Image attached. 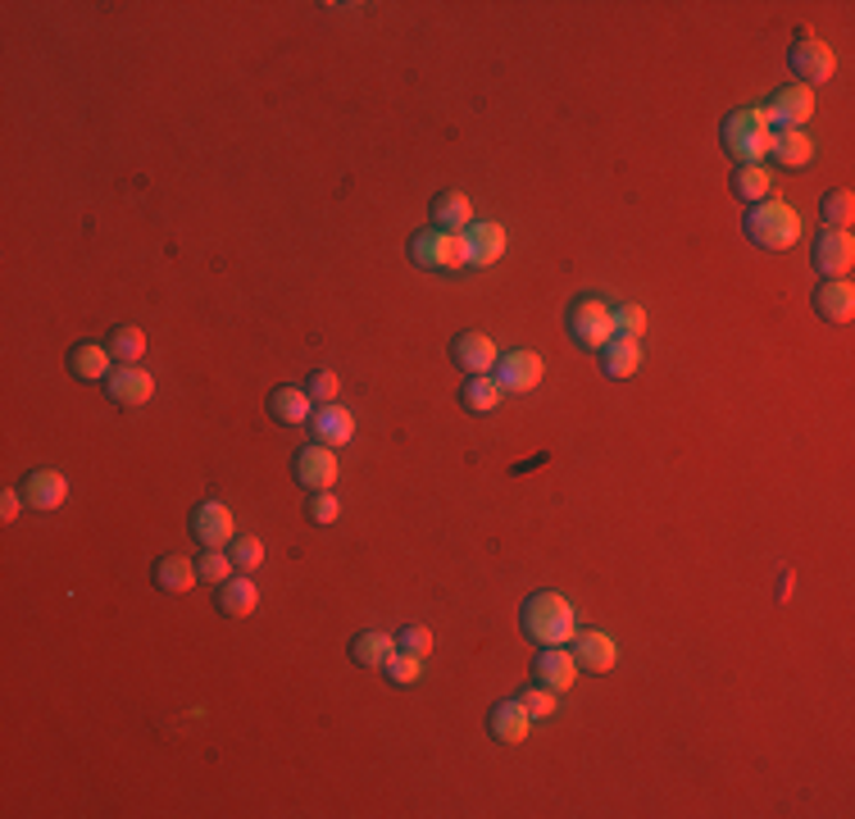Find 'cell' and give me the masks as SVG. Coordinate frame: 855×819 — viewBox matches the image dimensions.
Listing matches in <instances>:
<instances>
[{"mask_svg": "<svg viewBox=\"0 0 855 819\" xmlns=\"http://www.w3.org/2000/svg\"><path fill=\"white\" fill-rule=\"evenodd\" d=\"M519 629H524V638L537 642V647H564L579 633V615H574V606H569V597L546 588V592H533L524 606H519Z\"/></svg>", "mask_w": 855, "mask_h": 819, "instance_id": "cell-1", "label": "cell"}, {"mask_svg": "<svg viewBox=\"0 0 855 819\" xmlns=\"http://www.w3.org/2000/svg\"><path fill=\"white\" fill-rule=\"evenodd\" d=\"M770 137H774V128H770V119H765V110H760V106L733 110V114L724 119V128H720L724 151H728L737 164H760V160H765V156H770Z\"/></svg>", "mask_w": 855, "mask_h": 819, "instance_id": "cell-2", "label": "cell"}, {"mask_svg": "<svg viewBox=\"0 0 855 819\" xmlns=\"http://www.w3.org/2000/svg\"><path fill=\"white\" fill-rule=\"evenodd\" d=\"M801 228H805L801 214L783 201H760L746 214V237L760 251H792L801 242Z\"/></svg>", "mask_w": 855, "mask_h": 819, "instance_id": "cell-3", "label": "cell"}, {"mask_svg": "<svg viewBox=\"0 0 855 819\" xmlns=\"http://www.w3.org/2000/svg\"><path fill=\"white\" fill-rule=\"evenodd\" d=\"M564 328H569V337L583 347V351H596L601 356V347L614 337V306L605 301V297H592V292H583L579 301H569V310H564Z\"/></svg>", "mask_w": 855, "mask_h": 819, "instance_id": "cell-4", "label": "cell"}, {"mask_svg": "<svg viewBox=\"0 0 855 819\" xmlns=\"http://www.w3.org/2000/svg\"><path fill=\"white\" fill-rule=\"evenodd\" d=\"M405 256H410L414 269H428V273H451V269H460V242H455L451 232H442V228H419V232L410 237Z\"/></svg>", "mask_w": 855, "mask_h": 819, "instance_id": "cell-5", "label": "cell"}, {"mask_svg": "<svg viewBox=\"0 0 855 819\" xmlns=\"http://www.w3.org/2000/svg\"><path fill=\"white\" fill-rule=\"evenodd\" d=\"M787 64H792V73H796V82L801 87H819V82H833V73H837V56H833V46L828 41H819V37H811L805 32L792 51H787Z\"/></svg>", "mask_w": 855, "mask_h": 819, "instance_id": "cell-6", "label": "cell"}, {"mask_svg": "<svg viewBox=\"0 0 855 819\" xmlns=\"http://www.w3.org/2000/svg\"><path fill=\"white\" fill-rule=\"evenodd\" d=\"M455 242H460V264H469V269H487V264H496V260L505 256V242H510V237H505L501 223H479V219H473V223L455 237Z\"/></svg>", "mask_w": 855, "mask_h": 819, "instance_id": "cell-7", "label": "cell"}, {"mask_svg": "<svg viewBox=\"0 0 855 819\" xmlns=\"http://www.w3.org/2000/svg\"><path fill=\"white\" fill-rule=\"evenodd\" d=\"M811 264L824 273V278H846L851 264H855V237L851 228H824L811 247Z\"/></svg>", "mask_w": 855, "mask_h": 819, "instance_id": "cell-8", "label": "cell"}, {"mask_svg": "<svg viewBox=\"0 0 855 819\" xmlns=\"http://www.w3.org/2000/svg\"><path fill=\"white\" fill-rule=\"evenodd\" d=\"M765 119H770V128H801L805 119L815 114V91L811 87H801V82H792V87H778L765 106Z\"/></svg>", "mask_w": 855, "mask_h": 819, "instance_id": "cell-9", "label": "cell"}, {"mask_svg": "<svg viewBox=\"0 0 855 819\" xmlns=\"http://www.w3.org/2000/svg\"><path fill=\"white\" fill-rule=\"evenodd\" d=\"M451 360H455V369L460 373H492L496 369V360H501V351H496V342L487 332H479V328H469V332H460V337H451Z\"/></svg>", "mask_w": 855, "mask_h": 819, "instance_id": "cell-10", "label": "cell"}, {"mask_svg": "<svg viewBox=\"0 0 855 819\" xmlns=\"http://www.w3.org/2000/svg\"><path fill=\"white\" fill-rule=\"evenodd\" d=\"M105 397L123 410H141L151 397H155V378L141 369V364H119L110 378H105Z\"/></svg>", "mask_w": 855, "mask_h": 819, "instance_id": "cell-11", "label": "cell"}, {"mask_svg": "<svg viewBox=\"0 0 855 819\" xmlns=\"http://www.w3.org/2000/svg\"><path fill=\"white\" fill-rule=\"evenodd\" d=\"M292 473L305 492H332V483H338V456H332V447H319V442L301 447L292 460Z\"/></svg>", "mask_w": 855, "mask_h": 819, "instance_id": "cell-12", "label": "cell"}, {"mask_svg": "<svg viewBox=\"0 0 855 819\" xmlns=\"http://www.w3.org/2000/svg\"><path fill=\"white\" fill-rule=\"evenodd\" d=\"M579 673H583V669H579L574 651H564V647H542V651H537V660H533V683L551 688L555 697L574 688Z\"/></svg>", "mask_w": 855, "mask_h": 819, "instance_id": "cell-13", "label": "cell"}, {"mask_svg": "<svg viewBox=\"0 0 855 819\" xmlns=\"http://www.w3.org/2000/svg\"><path fill=\"white\" fill-rule=\"evenodd\" d=\"M192 538L201 542V551H205V547H228V542L237 538L232 510H228L223 501H201V506L192 510Z\"/></svg>", "mask_w": 855, "mask_h": 819, "instance_id": "cell-14", "label": "cell"}, {"mask_svg": "<svg viewBox=\"0 0 855 819\" xmlns=\"http://www.w3.org/2000/svg\"><path fill=\"white\" fill-rule=\"evenodd\" d=\"M496 382H501V392H533L537 382H542V373H546V364H542V356L537 351H505L501 360H496Z\"/></svg>", "mask_w": 855, "mask_h": 819, "instance_id": "cell-15", "label": "cell"}, {"mask_svg": "<svg viewBox=\"0 0 855 819\" xmlns=\"http://www.w3.org/2000/svg\"><path fill=\"white\" fill-rule=\"evenodd\" d=\"M23 501H28V510H60L64 501H69V478L60 473V469H32L28 478H23Z\"/></svg>", "mask_w": 855, "mask_h": 819, "instance_id": "cell-16", "label": "cell"}, {"mask_svg": "<svg viewBox=\"0 0 855 819\" xmlns=\"http://www.w3.org/2000/svg\"><path fill=\"white\" fill-rule=\"evenodd\" d=\"M529 729H533V715L524 710V701H519V697L496 701V706L487 710V733H492L496 742H505V747H519V742L529 738Z\"/></svg>", "mask_w": 855, "mask_h": 819, "instance_id": "cell-17", "label": "cell"}, {"mask_svg": "<svg viewBox=\"0 0 855 819\" xmlns=\"http://www.w3.org/2000/svg\"><path fill=\"white\" fill-rule=\"evenodd\" d=\"M815 314L824 323H851L855 319V287L851 278H824L815 292Z\"/></svg>", "mask_w": 855, "mask_h": 819, "instance_id": "cell-18", "label": "cell"}, {"mask_svg": "<svg viewBox=\"0 0 855 819\" xmlns=\"http://www.w3.org/2000/svg\"><path fill=\"white\" fill-rule=\"evenodd\" d=\"M574 660H579V669H587V673H610L614 665H620V647H614L610 633L583 629V633H574Z\"/></svg>", "mask_w": 855, "mask_h": 819, "instance_id": "cell-19", "label": "cell"}, {"mask_svg": "<svg viewBox=\"0 0 855 819\" xmlns=\"http://www.w3.org/2000/svg\"><path fill=\"white\" fill-rule=\"evenodd\" d=\"M310 428H314V442H319V447H346V442L355 438V415L342 410L338 401H332V406H314Z\"/></svg>", "mask_w": 855, "mask_h": 819, "instance_id": "cell-20", "label": "cell"}, {"mask_svg": "<svg viewBox=\"0 0 855 819\" xmlns=\"http://www.w3.org/2000/svg\"><path fill=\"white\" fill-rule=\"evenodd\" d=\"M601 364H605L610 378H633L637 364H642V337H633V332H614L610 342L601 347Z\"/></svg>", "mask_w": 855, "mask_h": 819, "instance_id": "cell-21", "label": "cell"}, {"mask_svg": "<svg viewBox=\"0 0 855 819\" xmlns=\"http://www.w3.org/2000/svg\"><path fill=\"white\" fill-rule=\"evenodd\" d=\"M110 360H114L110 347H101V342H78V347L69 351V373H73L78 382H105V378L114 373Z\"/></svg>", "mask_w": 855, "mask_h": 819, "instance_id": "cell-22", "label": "cell"}, {"mask_svg": "<svg viewBox=\"0 0 855 819\" xmlns=\"http://www.w3.org/2000/svg\"><path fill=\"white\" fill-rule=\"evenodd\" d=\"M770 156L783 164V169H805L815 160V141L805 137L801 128H774L770 137Z\"/></svg>", "mask_w": 855, "mask_h": 819, "instance_id": "cell-23", "label": "cell"}, {"mask_svg": "<svg viewBox=\"0 0 855 819\" xmlns=\"http://www.w3.org/2000/svg\"><path fill=\"white\" fill-rule=\"evenodd\" d=\"M151 578H155V588H160V592L182 597V592H192V588H197V578H201V573H197V565H192V560L173 551V556H160V560H155Z\"/></svg>", "mask_w": 855, "mask_h": 819, "instance_id": "cell-24", "label": "cell"}, {"mask_svg": "<svg viewBox=\"0 0 855 819\" xmlns=\"http://www.w3.org/2000/svg\"><path fill=\"white\" fill-rule=\"evenodd\" d=\"M255 606H260V588L251 583V573H232L228 583H219V610L228 619H247L255 615Z\"/></svg>", "mask_w": 855, "mask_h": 819, "instance_id": "cell-25", "label": "cell"}, {"mask_svg": "<svg viewBox=\"0 0 855 819\" xmlns=\"http://www.w3.org/2000/svg\"><path fill=\"white\" fill-rule=\"evenodd\" d=\"M269 415H273L278 423L296 428V423H310L314 401H310L305 388H273V392H269Z\"/></svg>", "mask_w": 855, "mask_h": 819, "instance_id": "cell-26", "label": "cell"}, {"mask_svg": "<svg viewBox=\"0 0 855 819\" xmlns=\"http://www.w3.org/2000/svg\"><path fill=\"white\" fill-rule=\"evenodd\" d=\"M501 382H496V373H473V378H464V388H460V401H464V410L469 415H492V410H501Z\"/></svg>", "mask_w": 855, "mask_h": 819, "instance_id": "cell-27", "label": "cell"}, {"mask_svg": "<svg viewBox=\"0 0 855 819\" xmlns=\"http://www.w3.org/2000/svg\"><path fill=\"white\" fill-rule=\"evenodd\" d=\"M469 223H473V201L464 197V191H442V197L433 201V228L460 237Z\"/></svg>", "mask_w": 855, "mask_h": 819, "instance_id": "cell-28", "label": "cell"}, {"mask_svg": "<svg viewBox=\"0 0 855 819\" xmlns=\"http://www.w3.org/2000/svg\"><path fill=\"white\" fill-rule=\"evenodd\" d=\"M770 191H774V178L765 164H737L733 169V197H742L746 206L770 201Z\"/></svg>", "mask_w": 855, "mask_h": 819, "instance_id": "cell-29", "label": "cell"}, {"mask_svg": "<svg viewBox=\"0 0 855 819\" xmlns=\"http://www.w3.org/2000/svg\"><path fill=\"white\" fill-rule=\"evenodd\" d=\"M392 656H396V642H392V633H378V629H369V633H360V638L351 642V660H355L360 669H383Z\"/></svg>", "mask_w": 855, "mask_h": 819, "instance_id": "cell-30", "label": "cell"}, {"mask_svg": "<svg viewBox=\"0 0 855 819\" xmlns=\"http://www.w3.org/2000/svg\"><path fill=\"white\" fill-rule=\"evenodd\" d=\"M110 356L123 360V364H141V356H147V332H141L137 323H119L110 332Z\"/></svg>", "mask_w": 855, "mask_h": 819, "instance_id": "cell-31", "label": "cell"}, {"mask_svg": "<svg viewBox=\"0 0 855 819\" xmlns=\"http://www.w3.org/2000/svg\"><path fill=\"white\" fill-rule=\"evenodd\" d=\"M228 556H232V569L237 573H255L264 565V542L255 533H242V538H232L228 542Z\"/></svg>", "mask_w": 855, "mask_h": 819, "instance_id": "cell-32", "label": "cell"}, {"mask_svg": "<svg viewBox=\"0 0 855 819\" xmlns=\"http://www.w3.org/2000/svg\"><path fill=\"white\" fill-rule=\"evenodd\" d=\"M819 214H824V228H851V219H855V197L846 187H837V191H828V197L819 201Z\"/></svg>", "mask_w": 855, "mask_h": 819, "instance_id": "cell-33", "label": "cell"}, {"mask_svg": "<svg viewBox=\"0 0 855 819\" xmlns=\"http://www.w3.org/2000/svg\"><path fill=\"white\" fill-rule=\"evenodd\" d=\"M197 573L205 578V583H214V588H219V583H228V578H232L237 569H232V556H228L223 547H205V556L197 560Z\"/></svg>", "mask_w": 855, "mask_h": 819, "instance_id": "cell-34", "label": "cell"}, {"mask_svg": "<svg viewBox=\"0 0 855 819\" xmlns=\"http://www.w3.org/2000/svg\"><path fill=\"white\" fill-rule=\"evenodd\" d=\"M433 647H437V638H433V629H423V623H405V629L396 633V651H410L419 660L433 656Z\"/></svg>", "mask_w": 855, "mask_h": 819, "instance_id": "cell-35", "label": "cell"}, {"mask_svg": "<svg viewBox=\"0 0 855 819\" xmlns=\"http://www.w3.org/2000/svg\"><path fill=\"white\" fill-rule=\"evenodd\" d=\"M383 673L396 683V688H410V683H419V673H423V660L419 656H410V651H396L388 665H383Z\"/></svg>", "mask_w": 855, "mask_h": 819, "instance_id": "cell-36", "label": "cell"}, {"mask_svg": "<svg viewBox=\"0 0 855 819\" xmlns=\"http://www.w3.org/2000/svg\"><path fill=\"white\" fill-rule=\"evenodd\" d=\"M305 392H310L314 406H332V401H338V392H342V378L332 369H314L310 382H305Z\"/></svg>", "mask_w": 855, "mask_h": 819, "instance_id": "cell-37", "label": "cell"}, {"mask_svg": "<svg viewBox=\"0 0 855 819\" xmlns=\"http://www.w3.org/2000/svg\"><path fill=\"white\" fill-rule=\"evenodd\" d=\"M519 701H524V710L533 715V719H551L555 715V692L551 688H542V683H533V688H524V692H519Z\"/></svg>", "mask_w": 855, "mask_h": 819, "instance_id": "cell-38", "label": "cell"}, {"mask_svg": "<svg viewBox=\"0 0 855 819\" xmlns=\"http://www.w3.org/2000/svg\"><path fill=\"white\" fill-rule=\"evenodd\" d=\"M310 523H338L342 519V501L332 492H310V506H305Z\"/></svg>", "mask_w": 855, "mask_h": 819, "instance_id": "cell-39", "label": "cell"}, {"mask_svg": "<svg viewBox=\"0 0 855 819\" xmlns=\"http://www.w3.org/2000/svg\"><path fill=\"white\" fill-rule=\"evenodd\" d=\"M642 328H646V310L642 306H614V332L642 337Z\"/></svg>", "mask_w": 855, "mask_h": 819, "instance_id": "cell-40", "label": "cell"}, {"mask_svg": "<svg viewBox=\"0 0 855 819\" xmlns=\"http://www.w3.org/2000/svg\"><path fill=\"white\" fill-rule=\"evenodd\" d=\"M23 506H28V501H23V492H14V488H10L6 497H0V519H6V523H14Z\"/></svg>", "mask_w": 855, "mask_h": 819, "instance_id": "cell-41", "label": "cell"}]
</instances>
